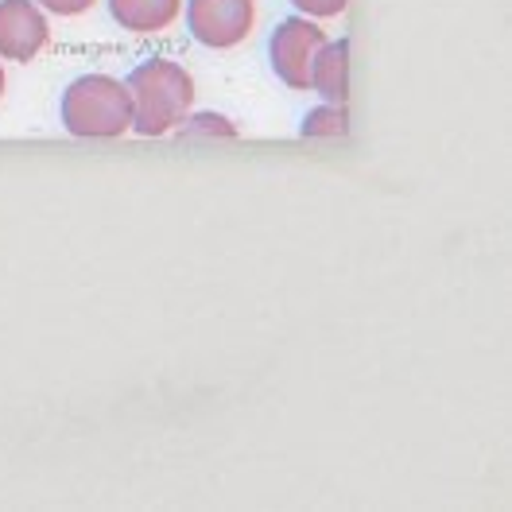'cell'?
<instances>
[{
    "mask_svg": "<svg viewBox=\"0 0 512 512\" xmlns=\"http://www.w3.org/2000/svg\"><path fill=\"white\" fill-rule=\"evenodd\" d=\"M51 43L47 12L35 0H0V59L32 63Z\"/></svg>",
    "mask_w": 512,
    "mask_h": 512,
    "instance_id": "5b68a950",
    "label": "cell"
},
{
    "mask_svg": "<svg viewBox=\"0 0 512 512\" xmlns=\"http://www.w3.org/2000/svg\"><path fill=\"white\" fill-rule=\"evenodd\" d=\"M183 12V0H109V16L132 35L167 32Z\"/></svg>",
    "mask_w": 512,
    "mask_h": 512,
    "instance_id": "52a82bcc",
    "label": "cell"
},
{
    "mask_svg": "<svg viewBox=\"0 0 512 512\" xmlns=\"http://www.w3.org/2000/svg\"><path fill=\"white\" fill-rule=\"evenodd\" d=\"M291 8L299 12V16H311V20H338L346 8H350V0H291Z\"/></svg>",
    "mask_w": 512,
    "mask_h": 512,
    "instance_id": "30bf717a",
    "label": "cell"
},
{
    "mask_svg": "<svg viewBox=\"0 0 512 512\" xmlns=\"http://www.w3.org/2000/svg\"><path fill=\"white\" fill-rule=\"evenodd\" d=\"M132 128L136 136H167L194 113V78L187 66L171 59H148L128 74Z\"/></svg>",
    "mask_w": 512,
    "mask_h": 512,
    "instance_id": "6da1fadb",
    "label": "cell"
},
{
    "mask_svg": "<svg viewBox=\"0 0 512 512\" xmlns=\"http://www.w3.org/2000/svg\"><path fill=\"white\" fill-rule=\"evenodd\" d=\"M330 35L322 32L319 20L311 16H288L272 39H268V63L276 70V78L288 86V90H299L307 94L311 90V63L319 55V47Z\"/></svg>",
    "mask_w": 512,
    "mask_h": 512,
    "instance_id": "3957f363",
    "label": "cell"
},
{
    "mask_svg": "<svg viewBox=\"0 0 512 512\" xmlns=\"http://www.w3.org/2000/svg\"><path fill=\"white\" fill-rule=\"evenodd\" d=\"M175 132L179 136H206V140H237V125L218 117V113H198V117L191 113Z\"/></svg>",
    "mask_w": 512,
    "mask_h": 512,
    "instance_id": "9c48e42d",
    "label": "cell"
},
{
    "mask_svg": "<svg viewBox=\"0 0 512 512\" xmlns=\"http://www.w3.org/2000/svg\"><path fill=\"white\" fill-rule=\"evenodd\" d=\"M311 90L330 101V105H346L350 97V43L346 39H326L311 63Z\"/></svg>",
    "mask_w": 512,
    "mask_h": 512,
    "instance_id": "8992f818",
    "label": "cell"
},
{
    "mask_svg": "<svg viewBox=\"0 0 512 512\" xmlns=\"http://www.w3.org/2000/svg\"><path fill=\"white\" fill-rule=\"evenodd\" d=\"M299 132L307 136V140H342L346 132H350V109L346 105H315L307 117H303V125Z\"/></svg>",
    "mask_w": 512,
    "mask_h": 512,
    "instance_id": "ba28073f",
    "label": "cell"
},
{
    "mask_svg": "<svg viewBox=\"0 0 512 512\" xmlns=\"http://www.w3.org/2000/svg\"><path fill=\"white\" fill-rule=\"evenodd\" d=\"M4 86H8V74H4V63H0V97H4Z\"/></svg>",
    "mask_w": 512,
    "mask_h": 512,
    "instance_id": "7c38bea8",
    "label": "cell"
},
{
    "mask_svg": "<svg viewBox=\"0 0 512 512\" xmlns=\"http://www.w3.org/2000/svg\"><path fill=\"white\" fill-rule=\"evenodd\" d=\"M63 128L82 140H121L132 128L128 86L109 74H82L63 94Z\"/></svg>",
    "mask_w": 512,
    "mask_h": 512,
    "instance_id": "7a4b0ae2",
    "label": "cell"
},
{
    "mask_svg": "<svg viewBox=\"0 0 512 512\" xmlns=\"http://www.w3.org/2000/svg\"><path fill=\"white\" fill-rule=\"evenodd\" d=\"M43 12H51V16H82V12H90L97 0H35Z\"/></svg>",
    "mask_w": 512,
    "mask_h": 512,
    "instance_id": "8fae6325",
    "label": "cell"
},
{
    "mask_svg": "<svg viewBox=\"0 0 512 512\" xmlns=\"http://www.w3.org/2000/svg\"><path fill=\"white\" fill-rule=\"evenodd\" d=\"M191 35L210 51L241 47L256 28V0H191L187 4Z\"/></svg>",
    "mask_w": 512,
    "mask_h": 512,
    "instance_id": "277c9868",
    "label": "cell"
}]
</instances>
